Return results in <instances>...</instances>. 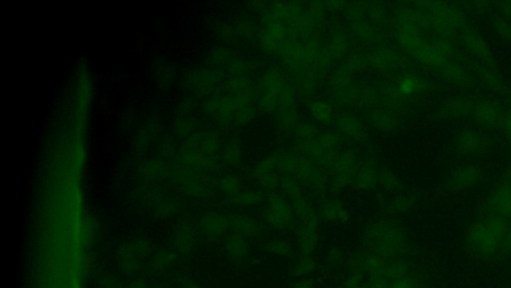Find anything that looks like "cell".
<instances>
[{
    "label": "cell",
    "instance_id": "6da1fadb",
    "mask_svg": "<svg viewBox=\"0 0 511 288\" xmlns=\"http://www.w3.org/2000/svg\"><path fill=\"white\" fill-rule=\"evenodd\" d=\"M511 219L483 216L467 229L465 237V249L477 260H503L504 240Z\"/></svg>",
    "mask_w": 511,
    "mask_h": 288
},
{
    "label": "cell",
    "instance_id": "7a4b0ae2",
    "mask_svg": "<svg viewBox=\"0 0 511 288\" xmlns=\"http://www.w3.org/2000/svg\"><path fill=\"white\" fill-rule=\"evenodd\" d=\"M362 243L364 249L384 258H405L411 251L407 231L393 220H380L370 225Z\"/></svg>",
    "mask_w": 511,
    "mask_h": 288
},
{
    "label": "cell",
    "instance_id": "3957f363",
    "mask_svg": "<svg viewBox=\"0 0 511 288\" xmlns=\"http://www.w3.org/2000/svg\"><path fill=\"white\" fill-rule=\"evenodd\" d=\"M423 6L422 17L440 35H459L467 28V20L458 8L443 2H429Z\"/></svg>",
    "mask_w": 511,
    "mask_h": 288
},
{
    "label": "cell",
    "instance_id": "277c9868",
    "mask_svg": "<svg viewBox=\"0 0 511 288\" xmlns=\"http://www.w3.org/2000/svg\"><path fill=\"white\" fill-rule=\"evenodd\" d=\"M267 207L263 211V218L270 226L279 231L294 228L296 216L290 204L280 193L267 192Z\"/></svg>",
    "mask_w": 511,
    "mask_h": 288
},
{
    "label": "cell",
    "instance_id": "5b68a950",
    "mask_svg": "<svg viewBox=\"0 0 511 288\" xmlns=\"http://www.w3.org/2000/svg\"><path fill=\"white\" fill-rule=\"evenodd\" d=\"M292 177L301 184L313 189L317 195H326L328 188L326 170L299 152H297V166Z\"/></svg>",
    "mask_w": 511,
    "mask_h": 288
},
{
    "label": "cell",
    "instance_id": "8992f818",
    "mask_svg": "<svg viewBox=\"0 0 511 288\" xmlns=\"http://www.w3.org/2000/svg\"><path fill=\"white\" fill-rule=\"evenodd\" d=\"M360 161L357 153L352 150L340 152L331 172V190L334 193L341 192L349 186H352L353 177Z\"/></svg>",
    "mask_w": 511,
    "mask_h": 288
},
{
    "label": "cell",
    "instance_id": "52a82bcc",
    "mask_svg": "<svg viewBox=\"0 0 511 288\" xmlns=\"http://www.w3.org/2000/svg\"><path fill=\"white\" fill-rule=\"evenodd\" d=\"M454 145L461 154L479 155L490 150L492 141L481 129L465 128L456 135Z\"/></svg>",
    "mask_w": 511,
    "mask_h": 288
},
{
    "label": "cell",
    "instance_id": "ba28073f",
    "mask_svg": "<svg viewBox=\"0 0 511 288\" xmlns=\"http://www.w3.org/2000/svg\"><path fill=\"white\" fill-rule=\"evenodd\" d=\"M485 216L511 219V183H503L488 195L483 204Z\"/></svg>",
    "mask_w": 511,
    "mask_h": 288
},
{
    "label": "cell",
    "instance_id": "9c48e42d",
    "mask_svg": "<svg viewBox=\"0 0 511 288\" xmlns=\"http://www.w3.org/2000/svg\"><path fill=\"white\" fill-rule=\"evenodd\" d=\"M504 114H505V110L499 102L492 99L483 98L476 101L472 116H474V123L479 127L495 129L501 126Z\"/></svg>",
    "mask_w": 511,
    "mask_h": 288
},
{
    "label": "cell",
    "instance_id": "30bf717a",
    "mask_svg": "<svg viewBox=\"0 0 511 288\" xmlns=\"http://www.w3.org/2000/svg\"><path fill=\"white\" fill-rule=\"evenodd\" d=\"M483 179V172L479 166L463 165L450 173L445 186L454 192H461L476 188Z\"/></svg>",
    "mask_w": 511,
    "mask_h": 288
},
{
    "label": "cell",
    "instance_id": "8fae6325",
    "mask_svg": "<svg viewBox=\"0 0 511 288\" xmlns=\"http://www.w3.org/2000/svg\"><path fill=\"white\" fill-rule=\"evenodd\" d=\"M239 108L236 99L228 94L212 96L205 103L206 111L222 125H229L235 120Z\"/></svg>",
    "mask_w": 511,
    "mask_h": 288
},
{
    "label": "cell",
    "instance_id": "7c38bea8",
    "mask_svg": "<svg viewBox=\"0 0 511 288\" xmlns=\"http://www.w3.org/2000/svg\"><path fill=\"white\" fill-rule=\"evenodd\" d=\"M476 101L470 96H458L445 99L440 107L438 114L441 118L449 120H461L474 114Z\"/></svg>",
    "mask_w": 511,
    "mask_h": 288
},
{
    "label": "cell",
    "instance_id": "4fadbf2b",
    "mask_svg": "<svg viewBox=\"0 0 511 288\" xmlns=\"http://www.w3.org/2000/svg\"><path fill=\"white\" fill-rule=\"evenodd\" d=\"M458 35L465 48L477 58L479 62L481 60V63L494 64V54L492 49L477 31L467 26Z\"/></svg>",
    "mask_w": 511,
    "mask_h": 288
},
{
    "label": "cell",
    "instance_id": "5bb4252c",
    "mask_svg": "<svg viewBox=\"0 0 511 288\" xmlns=\"http://www.w3.org/2000/svg\"><path fill=\"white\" fill-rule=\"evenodd\" d=\"M337 134L350 141H360L364 136V123L359 117L349 112L337 114L334 121Z\"/></svg>",
    "mask_w": 511,
    "mask_h": 288
},
{
    "label": "cell",
    "instance_id": "9a60e30c",
    "mask_svg": "<svg viewBox=\"0 0 511 288\" xmlns=\"http://www.w3.org/2000/svg\"><path fill=\"white\" fill-rule=\"evenodd\" d=\"M438 75L443 80L454 85V87L467 89L474 84V78L472 73L458 62H450L443 65L438 71Z\"/></svg>",
    "mask_w": 511,
    "mask_h": 288
},
{
    "label": "cell",
    "instance_id": "2e32d148",
    "mask_svg": "<svg viewBox=\"0 0 511 288\" xmlns=\"http://www.w3.org/2000/svg\"><path fill=\"white\" fill-rule=\"evenodd\" d=\"M364 281L369 288H423L422 278L418 270L402 278H371Z\"/></svg>",
    "mask_w": 511,
    "mask_h": 288
},
{
    "label": "cell",
    "instance_id": "e0dca14e",
    "mask_svg": "<svg viewBox=\"0 0 511 288\" xmlns=\"http://www.w3.org/2000/svg\"><path fill=\"white\" fill-rule=\"evenodd\" d=\"M251 174L265 192H275L280 188L281 174L270 165L265 157L252 170Z\"/></svg>",
    "mask_w": 511,
    "mask_h": 288
},
{
    "label": "cell",
    "instance_id": "ac0fdd59",
    "mask_svg": "<svg viewBox=\"0 0 511 288\" xmlns=\"http://www.w3.org/2000/svg\"><path fill=\"white\" fill-rule=\"evenodd\" d=\"M402 60L397 51L389 47H380L369 54V66L380 72H388L400 66Z\"/></svg>",
    "mask_w": 511,
    "mask_h": 288
},
{
    "label": "cell",
    "instance_id": "d6986e66",
    "mask_svg": "<svg viewBox=\"0 0 511 288\" xmlns=\"http://www.w3.org/2000/svg\"><path fill=\"white\" fill-rule=\"evenodd\" d=\"M379 184V170L371 161H362L357 165L352 186L359 190H371Z\"/></svg>",
    "mask_w": 511,
    "mask_h": 288
},
{
    "label": "cell",
    "instance_id": "ffe728a7",
    "mask_svg": "<svg viewBox=\"0 0 511 288\" xmlns=\"http://www.w3.org/2000/svg\"><path fill=\"white\" fill-rule=\"evenodd\" d=\"M223 78L224 76L222 72L217 69H205L195 72L191 82L198 93L201 96H209L218 87Z\"/></svg>",
    "mask_w": 511,
    "mask_h": 288
},
{
    "label": "cell",
    "instance_id": "44dd1931",
    "mask_svg": "<svg viewBox=\"0 0 511 288\" xmlns=\"http://www.w3.org/2000/svg\"><path fill=\"white\" fill-rule=\"evenodd\" d=\"M476 73L481 84L494 93H501L505 89L503 75L495 69L494 64L481 63L476 67Z\"/></svg>",
    "mask_w": 511,
    "mask_h": 288
},
{
    "label": "cell",
    "instance_id": "7402d4cb",
    "mask_svg": "<svg viewBox=\"0 0 511 288\" xmlns=\"http://www.w3.org/2000/svg\"><path fill=\"white\" fill-rule=\"evenodd\" d=\"M319 218L334 224H346L350 220V213L343 202L335 198L324 200L319 206Z\"/></svg>",
    "mask_w": 511,
    "mask_h": 288
},
{
    "label": "cell",
    "instance_id": "603a6c76",
    "mask_svg": "<svg viewBox=\"0 0 511 288\" xmlns=\"http://www.w3.org/2000/svg\"><path fill=\"white\" fill-rule=\"evenodd\" d=\"M229 229L233 233L239 234L243 237H255L262 231L260 224L254 218L242 215L228 216Z\"/></svg>",
    "mask_w": 511,
    "mask_h": 288
},
{
    "label": "cell",
    "instance_id": "cb8c5ba5",
    "mask_svg": "<svg viewBox=\"0 0 511 288\" xmlns=\"http://www.w3.org/2000/svg\"><path fill=\"white\" fill-rule=\"evenodd\" d=\"M203 233L211 238H217L222 236L229 229L228 216L223 213H206L200 222Z\"/></svg>",
    "mask_w": 511,
    "mask_h": 288
},
{
    "label": "cell",
    "instance_id": "d4e9b609",
    "mask_svg": "<svg viewBox=\"0 0 511 288\" xmlns=\"http://www.w3.org/2000/svg\"><path fill=\"white\" fill-rule=\"evenodd\" d=\"M297 242L301 254H314L319 243V227L301 224L296 231Z\"/></svg>",
    "mask_w": 511,
    "mask_h": 288
},
{
    "label": "cell",
    "instance_id": "484cf974",
    "mask_svg": "<svg viewBox=\"0 0 511 288\" xmlns=\"http://www.w3.org/2000/svg\"><path fill=\"white\" fill-rule=\"evenodd\" d=\"M292 210L301 224L319 227V215L305 197L292 200Z\"/></svg>",
    "mask_w": 511,
    "mask_h": 288
},
{
    "label": "cell",
    "instance_id": "4316f807",
    "mask_svg": "<svg viewBox=\"0 0 511 288\" xmlns=\"http://www.w3.org/2000/svg\"><path fill=\"white\" fill-rule=\"evenodd\" d=\"M370 125L380 132H391L398 126V119L393 112L386 109H373L366 116Z\"/></svg>",
    "mask_w": 511,
    "mask_h": 288
},
{
    "label": "cell",
    "instance_id": "83f0119b",
    "mask_svg": "<svg viewBox=\"0 0 511 288\" xmlns=\"http://www.w3.org/2000/svg\"><path fill=\"white\" fill-rule=\"evenodd\" d=\"M276 116L279 127L287 134L296 132L298 126L301 125L300 114L297 109V105L279 107Z\"/></svg>",
    "mask_w": 511,
    "mask_h": 288
},
{
    "label": "cell",
    "instance_id": "f1b7e54d",
    "mask_svg": "<svg viewBox=\"0 0 511 288\" xmlns=\"http://www.w3.org/2000/svg\"><path fill=\"white\" fill-rule=\"evenodd\" d=\"M353 35L364 44H377L380 39V33L371 22L366 21L362 18H355L352 22Z\"/></svg>",
    "mask_w": 511,
    "mask_h": 288
},
{
    "label": "cell",
    "instance_id": "f546056e",
    "mask_svg": "<svg viewBox=\"0 0 511 288\" xmlns=\"http://www.w3.org/2000/svg\"><path fill=\"white\" fill-rule=\"evenodd\" d=\"M427 89V81L416 74H407L402 76L398 81L397 87L398 92L402 98L416 96Z\"/></svg>",
    "mask_w": 511,
    "mask_h": 288
},
{
    "label": "cell",
    "instance_id": "4dcf8cb0",
    "mask_svg": "<svg viewBox=\"0 0 511 288\" xmlns=\"http://www.w3.org/2000/svg\"><path fill=\"white\" fill-rule=\"evenodd\" d=\"M362 85L357 83H348L341 89L333 90V94L337 102L343 105H352L361 103Z\"/></svg>",
    "mask_w": 511,
    "mask_h": 288
},
{
    "label": "cell",
    "instance_id": "1f68e13d",
    "mask_svg": "<svg viewBox=\"0 0 511 288\" xmlns=\"http://www.w3.org/2000/svg\"><path fill=\"white\" fill-rule=\"evenodd\" d=\"M308 108L310 116L319 123H324V125L334 123L335 118L334 109L332 105L326 101L322 100V99H314L308 103Z\"/></svg>",
    "mask_w": 511,
    "mask_h": 288
},
{
    "label": "cell",
    "instance_id": "d6a6232c",
    "mask_svg": "<svg viewBox=\"0 0 511 288\" xmlns=\"http://www.w3.org/2000/svg\"><path fill=\"white\" fill-rule=\"evenodd\" d=\"M416 206V197L411 195H397L388 202L386 206V213L389 215H400L409 213Z\"/></svg>",
    "mask_w": 511,
    "mask_h": 288
},
{
    "label": "cell",
    "instance_id": "836d02e7",
    "mask_svg": "<svg viewBox=\"0 0 511 288\" xmlns=\"http://www.w3.org/2000/svg\"><path fill=\"white\" fill-rule=\"evenodd\" d=\"M225 249H226L230 258H233V260H242L247 255L249 247H248V243L245 240V237L232 233L226 238Z\"/></svg>",
    "mask_w": 511,
    "mask_h": 288
},
{
    "label": "cell",
    "instance_id": "e575fe53",
    "mask_svg": "<svg viewBox=\"0 0 511 288\" xmlns=\"http://www.w3.org/2000/svg\"><path fill=\"white\" fill-rule=\"evenodd\" d=\"M267 198L265 191L243 190L236 197L230 198V202L237 206H255Z\"/></svg>",
    "mask_w": 511,
    "mask_h": 288
},
{
    "label": "cell",
    "instance_id": "d590c367",
    "mask_svg": "<svg viewBox=\"0 0 511 288\" xmlns=\"http://www.w3.org/2000/svg\"><path fill=\"white\" fill-rule=\"evenodd\" d=\"M350 48V40L348 35L342 31H337L332 35L328 44V51L333 58L341 57L346 55Z\"/></svg>",
    "mask_w": 511,
    "mask_h": 288
},
{
    "label": "cell",
    "instance_id": "8d00e7d4",
    "mask_svg": "<svg viewBox=\"0 0 511 288\" xmlns=\"http://www.w3.org/2000/svg\"><path fill=\"white\" fill-rule=\"evenodd\" d=\"M316 258L313 254H301L292 269V276L296 278H307L316 270Z\"/></svg>",
    "mask_w": 511,
    "mask_h": 288
},
{
    "label": "cell",
    "instance_id": "74e56055",
    "mask_svg": "<svg viewBox=\"0 0 511 288\" xmlns=\"http://www.w3.org/2000/svg\"><path fill=\"white\" fill-rule=\"evenodd\" d=\"M144 174L150 179H161L172 174V168L167 165L165 162L158 159H151L146 162L143 166Z\"/></svg>",
    "mask_w": 511,
    "mask_h": 288
},
{
    "label": "cell",
    "instance_id": "f35d334b",
    "mask_svg": "<svg viewBox=\"0 0 511 288\" xmlns=\"http://www.w3.org/2000/svg\"><path fill=\"white\" fill-rule=\"evenodd\" d=\"M195 244V235L192 229L189 226L180 228L175 240V247L180 253H188L192 251Z\"/></svg>",
    "mask_w": 511,
    "mask_h": 288
},
{
    "label": "cell",
    "instance_id": "ab89813d",
    "mask_svg": "<svg viewBox=\"0 0 511 288\" xmlns=\"http://www.w3.org/2000/svg\"><path fill=\"white\" fill-rule=\"evenodd\" d=\"M218 186L221 191L229 197V199L243 191L242 182L235 174H226L221 177L218 181Z\"/></svg>",
    "mask_w": 511,
    "mask_h": 288
},
{
    "label": "cell",
    "instance_id": "60d3db41",
    "mask_svg": "<svg viewBox=\"0 0 511 288\" xmlns=\"http://www.w3.org/2000/svg\"><path fill=\"white\" fill-rule=\"evenodd\" d=\"M280 189L284 195L291 200L304 197L303 188L300 181L292 177L281 174Z\"/></svg>",
    "mask_w": 511,
    "mask_h": 288
},
{
    "label": "cell",
    "instance_id": "b9f144b4",
    "mask_svg": "<svg viewBox=\"0 0 511 288\" xmlns=\"http://www.w3.org/2000/svg\"><path fill=\"white\" fill-rule=\"evenodd\" d=\"M352 80L353 71L349 67H346V65L339 67V69H335L333 72L330 80H328L330 89H332V91L333 90L341 89V87H344L348 83L352 82Z\"/></svg>",
    "mask_w": 511,
    "mask_h": 288
},
{
    "label": "cell",
    "instance_id": "7bdbcfd3",
    "mask_svg": "<svg viewBox=\"0 0 511 288\" xmlns=\"http://www.w3.org/2000/svg\"><path fill=\"white\" fill-rule=\"evenodd\" d=\"M379 184L389 192H396L402 188V182L400 179L388 168L379 170Z\"/></svg>",
    "mask_w": 511,
    "mask_h": 288
},
{
    "label": "cell",
    "instance_id": "ee69618b",
    "mask_svg": "<svg viewBox=\"0 0 511 288\" xmlns=\"http://www.w3.org/2000/svg\"><path fill=\"white\" fill-rule=\"evenodd\" d=\"M254 63L234 58L228 64V73L232 78H246L250 72L254 71Z\"/></svg>",
    "mask_w": 511,
    "mask_h": 288
},
{
    "label": "cell",
    "instance_id": "f6af8a7d",
    "mask_svg": "<svg viewBox=\"0 0 511 288\" xmlns=\"http://www.w3.org/2000/svg\"><path fill=\"white\" fill-rule=\"evenodd\" d=\"M243 159V152L241 150L240 146L236 143H231L225 147L223 150L222 155H221V161L226 165L237 166Z\"/></svg>",
    "mask_w": 511,
    "mask_h": 288
},
{
    "label": "cell",
    "instance_id": "bcb514c9",
    "mask_svg": "<svg viewBox=\"0 0 511 288\" xmlns=\"http://www.w3.org/2000/svg\"><path fill=\"white\" fill-rule=\"evenodd\" d=\"M321 132L319 126L314 123H305L298 126L295 134L299 141H310L317 139Z\"/></svg>",
    "mask_w": 511,
    "mask_h": 288
},
{
    "label": "cell",
    "instance_id": "7dc6e473",
    "mask_svg": "<svg viewBox=\"0 0 511 288\" xmlns=\"http://www.w3.org/2000/svg\"><path fill=\"white\" fill-rule=\"evenodd\" d=\"M266 251L276 255L284 256V258H291L292 249L291 245L286 240H276L273 242L266 243L264 247Z\"/></svg>",
    "mask_w": 511,
    "mask_h": 288
},
{
    "label": "cell",
    "instance_id": "c3c4849f",
    "mask_svg": "<svg viewBox=\"0 0 511 288\" xmlns=\"http://www.w3.org/2000/svg\"><path fill=\"white\" fill-rule=\"evenodd\" d=\"M369 65V55L360 53H353L349 55L346 66L349 67L353 72L361 71Z\"/></svg>",
    "mask_w": 511,
    "mask_h": 288
},
{
    "label": "cell",
    "instance_id": "681fc988",
    "mask_svg": "<svg viewBox=\"0 0 511 288\" xmlns=\"http://www.w3.org/2000/svg\"><path fill=\"white\" fill-rule=\"evenodd\" d=\"M256 109L252 105H245L239 108L237 114H236L234 123L237 125L243 126L249 125L250 123L255 119Z\"/></svg>",
    "mask_w": 511,
    "mask_h": 288
},
{
    "label": "cell",
    "instance_id": "f907efd6",
    "mask_svg": "<svg viewBox=\"0 0 511 288\" xmlns=\"http://www.w3.org/2000/svg\"><path fill=\"white\" fill-rule=\"evenodd\" d=\"M210 60L215 64H229L232 60V54L225 47H218L210 53Z\"/></svg>",
    "mask_w": 511,
    "mask_h": 288
},
{
    "label": "cell",
    "instance_id": "816d5d0a",
    "mask_svg": "<svg viewBox=\"0 0 511 288\" xmlns=\"http://www.w3.org/2000/svg\"><path fill=\"white\" fill-rule=\"evenodd\" d=\"M366 9L368 10L369 17H370L371 22L373 24V26H375V24L380 26V24H382L386 21V13H384V9L380 8V6H371V8H366Z\"/></svg>",
    "mask_w": 511,
    "mask_h": 288
},
{
    "label": "cell",
    "instance_id": "f5cc1de1",
    "mask_svg": "<svg viewBox=\"0 0 511 288\" xmlns=\"http://www.w3.org/2000/svg\"><path fill=\"white\" fill-rule=\"evenodd\" d=\"M495 28L504 38L511 42V19L508 17L499 18L494 22Z\"/></svg>",
    "mask_w": 511,
    "mask_h": 288
},
{
    "label": "cell",
    "instance_id": "db71d44e",
    "mask_svg": "<svg viewBox=\"0 0 511 288\" xmlns=\"http://www.w3.org/2000/svg\"><path fill=\"white\" fill-rule=\"evenodd\" d=\"M135 252L136 251L128 249L127 251L124 252L123 253L122 264L124 269H126V271L132 272L137 269L138 262H137L136 256H135V254L136 253H135Z\"/></svg>",
    "mask_w": 511,
    "mask_h": 288
},
{
    "label": "cell",
    "instance_id": "11a10c76",
    "mask_svg": "<svg viewBox=\"0 0 511 288\" xmlns=\"http://www.w3.org/2000/svg\"><path fill=\"white\" fill-rule=\"evenodd\" d=\"M340 288H369L366 281L359 276L350 274Z\"/></svg>",
    "mask_w": 511,
    "mask_h": 288
},
{
    "label": "cell",
    "instance_id": "9f6ffc18",
    "mask_svg": "<svg viewBox=\"0 0 511 288\" xmlns=\"http://www.w3.org/2000/svg\"><path fill=\"white\" fill-rule=\"evenodd\" d=\"M239 35L245 36V37H251L255 35V28L251 24L246 21H241L236 24L235 30Z\"/></svg>",
    "mask_w": 511,
    "mask_h": 288
},
{
    "label": "cell",
    "instance_id": "6f0895ef",
    "mask_svg": "<svg viewBox=\"0 0 511 288\" xmlns=\"http://www.w3.org/2000/svg\"><path fill=\"white\" fill-rule=\"evenodd\" d=\"M499 129L504 134L506 138L510 139L511 141V110L510 111H505L504 114L503 121H501Z\"/></svg>",
    "mask_w": 511,
    "mask_h": 288
},
{
    "label": "cell",
    "instance_id": "680465c9",
    "mask_svg": "<svg viewBox=\"0 0 511 288\" xmlns=\"http://www.w3.org/2000/svg\"><path fill=\"white\" fill-rule=\"evenodd\" d=\"M292 288H317L314 279L308 278H297L292 285Z\"/></svg>",
    "mask_w": 511,
    "mask_h": 288
},
{
    "label": "cell",
    "instance_id": "91938a15",
    "mask_svg": "<svg viewBox=\"0 0 511 288\" xmlns=\"http://www.w3.org/2000/svg\"><path fill=\"white\" fill-rule=\"evenodd\" d=\"M328 262L332 265H337L342 262L344 258L343 251L340 249H333L328 252Z\"/></svg>",
    "mask_w": 511,
    "mask_h": 288
},
{
    "label": "cell",
    "instance_id": "94428289",
    "mask_svg": "<svg viewBox=\"0 0 511 288\" xmlns=\"http://www.w3.org/2000/svg\"><path fill=\"white\" fill-rule=\"evenodd\" d=\"M172 264V260H171L169 255H159L157 256L156 260L154 261L155 267L159 270L167 269Z\"/></svg>",
    "mask_w": 511,
    "mask_h": 288
},
{
    "label": "cell",
    "instance_id": "6125c7cd",
    "mask_svg": "<svg viewBox=\"0 0 511 288\" xmlns=\"http://www.w3.org/2000/svg\"><path fill=\"white\" fill-rule=\"evenodd\" d=\"M503 182H504V183H511V166L508 168V170L506 171L505 174H504Z\"/></svg>",
    "mask_w": 511,
    "mask_h": 288
},
{
    "label": "cell",
    "instance_id": "be15d7a7",
    "mask_svg": "<svg viewBox=\"0 0 511 288\" xmlns=\"http://www.w3.org/2000/svg\"><path fill=\"white\" fill-rule=\"evenodd\" d=\"M508 102H510L511 105V87H510V90H508Z\"/></svg>",
    "mask_w": 511,
    "mask_h": 288
},
{
    "label": "cell",
    "instance_id": "e7e4bbea",
    "mask_svg": "<svg viewBox=\"0 0 511 288\" xmlns=\"http://www.w3.org/2000/svg\"><path fill=\"white\" fill-rule=\"evenodd\" d=\"M188 288H200V287H196V285H190V287H189Z\"/></svg>",
    "mask_w": 511,
    "mask_h": 288
}]
</instances>
